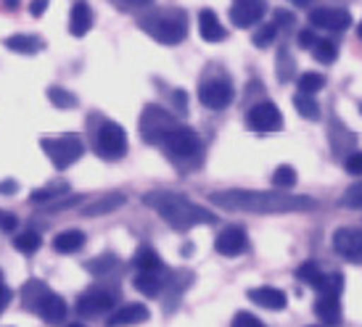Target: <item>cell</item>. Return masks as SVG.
Instances as JSON below:
<instances>
[{"mask_svg": "<svg viewBox=\"0 0 362 327\" xmlns=\"http://www.w3.org/2000/svg\"><path fill=\"white\" fill-rule=\"evenodd\" d=\"M161 150H164L167 159L177 169H182V172L199 167V164H202V153H204L199 135H196L191 127H182V124H177V127L164 138Z\"/></svg>", "mask_w": 362, "mask_h": 327, "instance_id": "3", "label": "cell"}, {"mask_svg": "<svg viewBox=\"0 0 362 327\" xmlns=\"http://www.w3.org/2000/svg\"><path fill=\"white\" fill-rule=\"evenodd\" d=\"M275 35H278V27H275V24H264V27H259V32L254 35L252 40L257 48H267V45L275 40Z\"/></svg>", "mask_w": 362, "mask_h": 327, "instance_id": "38", "label": "cell"}, {"mask_svg": "<svg viewBox=\"0 0 362 327\" xmlns=\"http://www.w3.org/2000/svg\"><path fill=\"white\" fill-rule=\"evenodd\" d=\"M293 106L299 111V117H304L307 121H320V103L315 100V95H310V93H296L293 95Z\"/></svg>", "mask_w": 362, "mask_h": 327, "instance_id": "27", "label": "cell"}, {"mask_svg": "<svg viewBox=\"0 0 362 327\" xmlns=\"http://www.w3.org/2000/svg\"><path fill=\"white\" fill-rule=\"evenodd\" d=\"M296 278L302 280V283H307L310 287H315V290H325V283H328V275L322 272L315 261H304L302 267L296 269Z\"/></svg>", "mask_w": 362, "mask_h": 327, "instance_id": "25", "label": "cell"}, {"mask_svg": "<svg viewBox=\"0 0 362 327\" xmlns=\"http://www.w3.org/2000/svg\"><path fill=\"white\" fill-rule=\"evenodd\" d=\"M328 132H331V145L336 153H346V150H352L354 143H357V138H354L346 127H341V121L339 119L331 121V129H328Z\"/></svg>", "mask_w": 362, "mask_h": 327, "instance_id": "26", "label": "cell"}, {"mask_svg": "<svg viewBox=\"0 0 362 327\" xmlns=\"http://www.w3.org/2000/svg\"><path fill=\"white\" fill-rule=\"evenodd\" d=\"M151 317V311L146 304H124L117 311H111V317L106 325L109 327H130V325H143L146 319Z\"/></svg>", "mask_w": 362, "mask_h": 327, "instance_id": "16", "label": "cell"}, {"mask_svg": "<svg viewBox=\"0 0 362 327\" xmlns=\"http://www.w3.org/2000/svg\"><path fill=\"white\" fill-rule=\"evenodd\" d=\"M177 127V119L175 114L167 111L164 106H156V103H148L141 114V135L148 145H161L164 138L170 135L172 129Z\"/></svg>", "mask_w": 362, "mask_h": 327, "instance_id": "5", "label": "cell"}, {"mask_svg": "<svg viewBox=\"0 0 362 327\" xmlns=\"http://www.w3.org/2000/svg\"><path fill=\"white\" fill-rule=\"evenodd\" d=\"M132 285H135V290L143 293V296L156 298L161 290H164V280H161L159 269H141V272L135 275V280H132Z\"/></svg>", "mask_w": 362, "mask_h": 327, "instance_id": "20", "label": "cell"}, {"mask_svg": "<svg viewBox=\"0 0 362 327\" xmlns=\"http://www.w3.org/2000/svg\"><path fill=\"white\" fill-rule=\"evenodd\" d=\"M48 290V285L42 280H27L24 287H21V301H24V309L27 311H35V304L40 301V296Z\"/></svg>", "mask_w": 362, "mask_h": 327, "instance_id": "29", "label": "cell"}, {"mask_svg": "<svg viewBox=\"0 0 362 327\" xmlns=\"http://www.w3.org/2000/svg\"><path fill=\"white\" fill-rule=\"evenodd\" d=\"M117 267V256L114 254H101L98 258H93V261H88V272L90 275H109L111 269Z\"/></svg>", "mask_w": 362, "mask_h": 327, "instance_id": "36", "label": "cell"}, {"mask_svg": "<svg viewBox=\"0 0 362 327\" xmlns=\"http://www.w3.org/2000/svg\"><path fill=\"white\" fill-rule=\"evenodd\" d=\"M82 196H61V201H51V211H61V208H71L80 203Z\"/></svg>", "mask_w": 362, "mask_h": 327, "instance_id": "44", "label": "cell"}, {"mask_svg": "<svg viewBox=\"0 0 362 327\" xmlns=\"http://www.w3.org/2000/svg\"><path fill=\"white\" fill-rule=\"evenodd\" d=\"M315 314L322 319V325H328V327L341 325V304H339V296L322 293V296L315 301Z\"/></svg>", "mask_w": 362, "mask_h": 327, "instance_id": "18", "label": "cell"}, {"mask_svg": "<svg viewBox=\"0 0 362 327\" xmlns=\"http://www.w3.org/2000/svg\"><path fill=\"white\" fill-rule=\"evenodd\" d=\"M40 148L45 150V156L51 159L56 169H69L71 164H77L80 156L85 153V145L77 135H59V138H42Z\"/></svg>", "mask_w": 362, "mask_h": 327, "instance_id": "6", "label": "cell"}, {"mask_svg": "<svg viewBox=\"0 0 362 327\" xmlns=\"http://www.w3.org/2000/svg\"><path fill=\"white\" fill-rule=\"evenodd\" d=\"M124 6H135V8H143V6H151L153 0H122Z\"/></svg>", "mask_w": 362, "mask_h": 327, "instance_id": "51", "label": "cell"}, {"mask_svg": "<svg viewBox=\"0 0 362 327\" xmlns=\"http://www.w3.org/2000/svg\"><path fill=\"white\" fill-rule=\"evenodd\" d=\"M267 11L264 0H233L230 6V21L238 30H249L254 24H259V19Z\"/></svg>", "mask_w": 362, "mask_h": 327, "instance_id": "12", "label": "cell"}, {"mask_svg": "<svg viewBox=\"0 0 362 327\" xmlns=\"http://www.w3.org/2000/svg\"><path fill=\"white\" fill-rule=\"evenodd\" d=\"M296 40H299V45H302V48H312L317 37H315V32H312V30H302V32H299V37H296Z\"/></svg>", "mask_w": 362, "mask_h": 327, "instance_id": "47", "label": "cell"}, {"mask_svg": "<svg viewBox=\"0 0 362 327\" xmlns=\"http://www.w3.org/2000/svg\"><path fill=\"white\" fill-rule=\"evenodd\" d=\"M11 298H13V293H11L8 287H3V290H0V314L6 311V307H8V301H11Z\"/></svg>", "mask_w": 362, "mask_h": 327, "instance_id": "50", "label": "cell"}, {"mask_svg": "<svg viewBox=\"0 0 362 327\" xmlns=\"http://www.w3.org/2000/svg\"><path fill=\"white\" fill-rule=\"evenodd\" d=\"M16 190H19V182H13V179H3V182H0V193H3V196H13Z\"/></svg>", "mask_w": 362, "mask_h": 327, "instance_id": "49", "label": "cell"}, {"mask_svg": "<svg viewBox=\"0 0 362 327\" xmlns=\"http://www.w3.org/2000/svg\"><path fill=\"white\" fill-rule=\"evenodd\" d=\"M124 196L122 193H109V196H103V198H95L90 206L82 208V214L85 217H101V214H111V211H117V208L124 206Z\"/></svg>", "mask_w": 362, "mask_h": 327, "instance_id": "23", "label": "cell"}, {"mask_svg": "<svg viewBox=\"0 0 362 327\" xmlns=\"http://www.w3.org/2000/svg\"><path fill=\"white\" fill-rule=\"evenodd\" d=\"M19 227V219L13 211H6V208H0V230L3 232H13V230Z\"/></svg>", "mask_w": 362, "mask_h": 327, "instance_id": "43", "label": "cell"}, {"mask_svg": "<svg viewBox=\"0 0 362 327\" xmlns=\"http://www.w3.org/2000/svg\"><path fill=\"white\" fill-rule=\"evenodd\" d=\"M199 32H202V37L206 42H222L228 37V32H225V27L220 24L217 13L211 8H204L199 13Z\"/></svg>", "mask_w": 362, "mask_h": 327, "instance_id": "19", "label": "cell"}, {"mask_svg": "<svg viewBox=\"0 0 362 327\" xmlns=\"http://www.w3.org/2000/svg\"><path fill=\"white\" fill-rule=\"evenodd\" d=\"M360 111H362V103H360Z\"/></svg>", "mask_w": 362, "mask_h": 327, "instance_id": "57", "label": "cell"}, {"mask_svg": "<svg viewBox=\"0 0 362 327\" xmlns=\"http://www.w3.org/2000/svg\"><path fill=\"white\" fill-rule=\"evenodd\" d=\"M344 206L362 208V182H354V185L344 190Z\"/></svg>", "mask_w": 362, "mask_h": 327, "instance_id": "39", "label": "cell"}, {"mask_svg": "<svg viewBox=\"0 0 362 327\" xmlns=\"http://www.w3.org/2000/svg\"><path fill=\"white\" fill-rule=\"evenodd\" d=\"M230 327H267V325H264L259 317H254L252 311H238V314L233 317Z\"/></svg>", "mask_w": 362, "mask_h": 327, "instance_id": "40", "label": "cell"}, {"mask_svg": "<svg viewBox=\"0 0 362 327\" xmlns=\"http://www.w3.org/2000/svg\"><path fill=\"white\" fill-rule=\"evenodd\" d=\"M114 304H117V293H111L106 287H90L77 298V311L82 317H101L114 309Z\"/></svg>", "mask_w": 362, "mask_h": 327, "instance_id": "10", "label": "cell"}, {"mask_svg": "<svg viewBox=\"0 0 362 327\" xmlns=\"http://www.w3.org/2000/svg\"><path fill=\"white\" fill-rule=\"evenodd\" d=\"M322 88H325V77H322L320 71H304L302 77H299V93L315 95V93Z\"/></svg>", "mask_w": 362, "mask_h": 327, "instance_id": "35", "label": "cell"}, {"mask_svg": "<svg viewBox=\"0 0 362 327\" xmlns=\"http://www.w3.org/2000/svg\"><path fill=\"white\" fill-rule=\"evenodd\" d=\"M141 27L161 45H177L188 35V19H185L182 11H170V13L141 19Z\"/></svg>", "mask_w": 362, "mask_h": 327, "instance_id": "4", "label": "cell"}, {"mask_svg": "<svg viewBox=\"0 0 362 327\" xmlns=\"http://www.w3.org/2000/svg\"><path fill=\"white\" fill-rule=\"evenodd\" d=\"M48 100H51L56 109H74L77 106V95L69 93V90L59 88V85L48 88Z\"/></svg>", "mask_w": 362, "mask_h": 327, "instance_id": "32", "label": "cell"}, {"mask_svg": "<svg viewBox=\"0 0 362 327\" xmlns=\"http://www.w3.org/2000/svg\"><path fill=\"white\" fill-rule=\"evenodd\" d=\"M291 6H296V8H304V6H310L312 0H288Z\"/></svg>", "mask_w": 362, "mask_h": 327, "instance_id": "52", "label": "cell"}, {"mask_svg": "<svg viewBox=\"0 0 362 327\" xmlns=\"http://www.w3.org/2000/svg\"><path fill=\"white\" fill-rule=\"evenodd\" d=\"M61 196H69V182H51L45 188L32 190L30 201L32 203H51V201L61 198Z\"/></svg>", "mask_w": 362, "mask_h": 327, "instance_id": "28", "label": "cell"}, {"mask_svg": "<svg viewBox=\"0 0 362 327\" xmlns=\"http://www.w3.org/2000/svg\"><path fill=\"white\" fill-rule=\"evenodd\" d=\"M132 261H135V267L138 269H161V256L148 246L138 248V254H135Z\"/></svg>", "mask_w": 362, "mask_h": 327, "instance_id": "34", "label": "cell"}, {"mask_svg": "<svg viewBox=\"0 0 362 327\" xmlns=\"http://www.w3.org/2000/svg\"><path fill=\"white\" fill-rule=\"evenodd\" d=\"M293 71H296V64H293V59L286 53V50H281V53H278V80L291 82Z\"/></svg>", "mask_w": 362, "mask_h": 327, "instance_id": "37", "label": "cell"}, {"mask_svg": "<svg viewBox=\"0 0 362 327\" xmlns=\"http://www.w3.org/2000/svg\"><path fill=\"white\" fill-rule=\"evenodd\" d=\"M143 203L151 206L161 219H167V225L180 232H188L196 225H211L214 222V214L209 208L193 203L188 196H180V193H167V190H156V193H146L143 196Z\"/></svg>", "mask_w": 362, "mask_h": 327, "instance_id": "2", "label": "cell"}, {"mask_svg": "<svg viewBox=\"0 0 362 327\" xmlns=\"http://www.w3.org/2000/svg\"><path fill=\"white\" fill-rule=\"evenodd\" d=\"M357 35H360V40H362V21H360V27H357Z\"/></svg>", "mask_w": 362, "mask_h": 327, "instance_id": "55", "label": "cell"}, {"mask_svg": "<svg viewBox=\"0 0 362 327\" xmlns=\"http://www.w3.org/2000/svg\"><path fill=\"white\" fill-rule=\"evenodd\" d=\"M66 327H85V325H77V322H71V325H66Z\"/></svg>", "mask_w": 362, "mask_h": 327, "instance_id": "56", "label": "cell"}, {"mask_svg": "<svg viewBox=\"0 0 362 327\" xmlns=\"http://www.w3.org/2000/svg\"><path fill=\"white\" fill-rule=\"evenodd\" d=\"M35 314L42 322H48V325H64V319H66V301L48 287L40 296V301L35 304Z\"/></svg>", "mask_w": 362, "mask_h": 327, "instance_id": "15", "label": "cell"}, {"mask_svg": "<svg viewBox=\"0 0 362 327\" xmlns=\"http://www.w3.org/2000/svg\"><path fill=\"white\" fill-rule=\"evenodd\" d=\"M272 185L278 190H291L296 185V169L291 164H281L272 174Z\"/></svg>", "mask_w": 362, "mask_h": 327, "instance_id": "33", "label": "cell"}, {"mask_svg": "<svg viewBox=\"0 0 362 327\" xmlns=\"http://www.w3.org/2000/svg\"><path fill=\"white\" fill-rule=\"evenodd\" d=\"M310 24L315 30H331L344 32L352 24V13L346 8H333V6H320V8L310 11Z\"/></svg>", "mask_w": 362, "mask_h": 327, "instance_id": "11", "label": "cell"}, {"mask_svg": "<svg viewBox=\"0 0 362 327\" xmlns=\"http://www.w3.org/2000/svg\"><path fill=\"white\" fill-rule=\"evenodd\" d=\"M3 287H6V280H3V272H0V290H3Z\"/></svg>", "mask_w": 362, "mask_h": 327, "instance_id": "54", "label": "cell"}, {"mask_svg": "<svg viewBox=\"0 0 362 327\" xmlns=\"http://www.w3.org/2000/svg\"><path fill=\"white\" fill-rule=\"evenodd\" d=\"M235 98V90L228 80H222V77H214V80H206L202 82V88H199V103L206 106L209 111H222L228 109Z\"/></svg>", "mask_w": 362, "mask_h": 327, "instance_id": "9", "label": "cell"}, {"mask_svg": "<svg viewBox=\"0 0 362 327\" xmlns=\"http://www.w3.org/2000/svg\"><path fill=\"white\" fill-rule=\"evenodd\" d=\"M3 45L19 56H35L42 50V40L40 37H32V35H11L3 40Z\"/></svg>", "mask_w": 362, "mask_h": 327, "instance_id": "24", "label": "cell"}, {"mask_svg": "<svg viewBox=\"0 0 362 327\" xmlns=\"http://www.w3.org/2000/svg\"><path fill=\"white\" fill-rule=\"evenodd\" d=\"M40 246H42V240H40V235L37 232H32V230H27V232H21V235H16L13 238V248L19 251V254H35V251H40Z\"/></svg>", "mask_w": 362, "mask_h": 327, "instance_id": "31", "label": "cell"}, {"mask_svg": "<svg viewBox=\"0 0 362 327\" xmlns=\"http://www.w3.org/2000/svg\"><path fill=\"white\" fill-rule=\"evenodd\" d=\"M341 290H344V275H339V272L328 275V283H325V290H322V293H331V296H341Z\"/></svg>", "mask_w": 362, "mask_h": 327, "instance_id": "42", "label": "cell"}, {"mask_svg": "<svg viewBox=\"0 0 362 327\" xmlns=\"http://www.w3.org/2000/svg\"><path fill=\"white\" fill-rule=\"evenodd\" d=\"M312 59L320 61L322 66H328V64H333V61L339 59V50H336V45L331 40H315V45H312Z\"/></svg>", "mask_w": 362, "mask_h": 327, "instance_id": "30", "label": "cell"}, {"mask_svg": "<svg viewBox=\"0 0 362 327\" xmlns=\"http://www.w3.org/2000/svg\"><path fill=\"white\" fill-rule=\"evenodd\" d=\"M246 296H249V301L259 304L262 309H270V311H283V309L288 307V296H286L283 290H278V287H270V285L252 287Z\"/></svg>", "mask_w": 362, "mask_h": 327, "instance_id": "17", "label": "cell"}, {"mask_svg": "<svg viewBox=\"0 0 362 327\" xmlns=\"http://www.w3.org/2000/svg\"><path fill=\"white\" fill-rule=\"evenodd\" d=\"M310 327H317V325H310Z\"/></svg>", "mask_w": 362, "mask_h": 327, "instance_id": "58", "label": "cell"}, {"mask_svg": "<svg viewBox=\"0 0 362 327\" xmlns=\"http://www.w3.org/2000/svg\"><path fill=\"white\" fill-rule=\"evenodd\" d=\"M214 248H217V254H222V256H241V254H246V248H249V235H246L243 227L230 225V227H225L217 235Z\"/></svg>", "mask_w": 362, "mask_h": 327, "instance_id": "14", "label": "cell"}, {"mask_svg": "<svg viewBox=\"0 0 362 327\" xmlns=\"http://www.w3.org/2000/svg\"><path fill=\"white\" fill-rule=\"evenodd\" d=\"M172 103H175V109L180 111V114H185V111H188V95H185V90H175Z\"/></svg>", "mask_w": 362, "mask_h": 327, "instance_id": "45", "label": "cell"}, {"mask_svg": "<svg viewBox=\"0 0 362 327\" xmlns=\"http://www.w3.org/2000/svg\"><path fill=\"white\" fill-rule=\"evenodd\" d=\"M45 11H48V0H32L30 3V13L35 19H40Z\"/></svg>", "mask_w": 362, "mask_h": 327, "instance_id": "46", "label": "cell"}, {"mask_svg": "<svg viewBox=\"0 0 362 327\" xmlns=\"http://www.w3.org/2000/svg\"><path fill=\"white\" fill-rule=\"evenodd\" d=\"M333 248L336 254L349 261L362 258V230L360 227H339L333 232Z\"/></svg>", "mask_w": 362, "mask_h": 327, "instance_id": "13", "label": "cell"}, {"mask_svg": "<svg viewBox=\"0 0 362 327\" xmlns=\"http://www.w3.org/2000/svg\"><path fill=\"white\" fill-rule=\"evenodd\" d=\"M95 150L101 153V159L117 161L127 153V132L117 121H103L95 138Z\"/></svg>", "mask_w": 362, "mask_h": 327, "instance_id": "7", "label": "cell"}, {"mask_svg": "<svg viewBox=\"0 0 362 327\" xmlns=\"http://www.w3.org/2000/svg\"><path fill=\"white\" fill-rule=\"evenodd\" d=\"M344 169H346L349 174H354V177H360V174H362V153H360V150H354V153H349V156H346V161H344Z\"/></svg>", "mask_w": 362, "mask_h": 327, "instance_id": "41", "label": "cell"}, {"mask_svg": "<svg viewBox=\"0 0 362 327\" xmlns=\"http://www.w3.org/2000/svg\"><path fill=\"white\" fill-rule=\"evenodd\" d=\"M3 3H6V6H8V8H13V6H16V3H19V0H3Z\"/></svg>", "mask_w": 362, "mask_h": 327, "instance_id": "53", "label": "cell"}, {"mask_svg": "<svg viewBox=\"0 0 362 327\" xmlns=\"http://www.w3.org/2000/svg\"><path fill=\"white\" fill-rule=\"evenodd\" d=\"M93 27V11L88 3H74L71 6V13H69V32L74 37H85Z\"/></svg>", "mask_w": 362, "mask_h": 327, "instance_id": "21", "label": "cell"}, {"mask_svg": "<svg viewBox=\"0 0 362 327\" xmlns=\"http://www.w3.org/2000/svg\"><path fill=\"white\" fill-rule=\"evenodd\" d=\"M246 127L257 132V135H267V132H278L283 129V114L275 103H257L246 114Z\"/></svg>", "mask_w": 362, "mask_h": 327, "instance_id": "8", "label": "cell"}, {"mask_svg": "<svg viewBox=\"0 0 362 327\" xmlns=\"http://www.w3.org/2000/svg\"><path fill=\"white\" fill-rule=\"evenodd\" d=\"M211 203H217L225 211H246V214H288V211H312L317 206L307 196H286L272 190H220L211 193Z\"/></svg>", "mask_w": 362, "mask_h": 327, "instance_id": "1", "label": "cell"}, {"mask_svg": "<svg viewBox=\"0 0 362 327\" xmlns=\"http://www.w3.org/2000/svg\"><path fill=\"white\" fill-rule=\"evenodd\" d=\"M288 24H293L291 13H288V11H278V13H275V27H288Z\"/></svg>", "mask_w": 362, "mask_h": 327, "instance_id": "48", "label": "cell"}, {"mask_svg": "<svg viewBox=\"0 0 362 327\" xmlns=\"http://www.w3.org/2000/svg\"><path fill=\"white\" fill-rule=\"evenodd\" d=\"M85 232L82 230H64V232H59L56 238H53V251L56 254H64V256H69V254H77L82 246H85Z\"/></svg>", "mask_w": 362, "mask_h": 327, "instance_id": "22", "label": "cell"}]
</instances>
